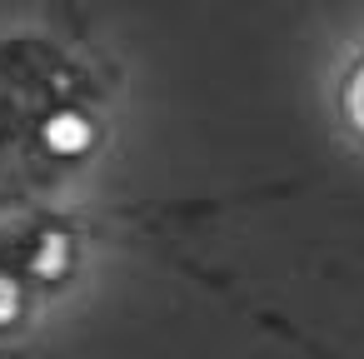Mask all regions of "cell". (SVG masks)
<instances>
[{"mask_svg":"<svg viewBox=\"0 0 364 359\" xmlns=\"http://www.w3.org/2000/svg\"><path fill=\"white\" fill-rule=\"evenodd\" d=\"M11 314H16V289H11L6 279H0V324H6Z\"/></svg>","mask_w":364,"mask_h":359,"instance_id":"cell-2","label":"cell"},{"mask_svg":"<svg viewBox=\"0 0 364 359\" xmlns=\"http://www.w3.org/2000/svg\"><path fill=\"white\" fill-rule=\"evenodd\" d=\"M46 145H50V150H60V155L80 150V145H85V120H80V115H70V110L50 115V120H46Z\"/></svg>","mask_w":364,"mask_h":359,"instance_id":"cell-1","label":"cell"}]
</instances>
